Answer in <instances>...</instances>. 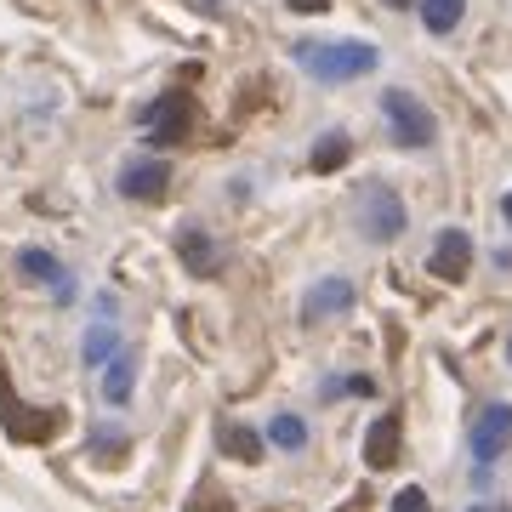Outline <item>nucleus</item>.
<instances>
[{
  "instance_id": "nucleus-1",
  "label": "nucleus",
  "mask_w": 512,
  "mask_h": 512,
  "mask_svg": "<svg viewBox=\"0 0 512 512\" xmlns=\"http://www.w3.org/2000/svg\"><path fill=\"white\" fill-rule=\"evenodd\" d=\"M296 63L319 80V86H342V80H359V74L376 69V46L370 40H302L296 46Z\"/></svg>"
},
{
  "instance_id": "nucleus-2",
  "label": "nucleus",
  "mask_w": 512,
  "mask_h": 512,
  "mask_svg": "<svg viewBox=\"0 0 512 512\" xmlns=\"http://www.w3.org/2000/svg\"><path fill=\"white\" fill-rule=\"evenodd\" d=\"M382 120H387V131H393L399 148L433 143V114H427V103H421L416 92H404V86H387L382 92Z\"/></svg>"
},
{
  "instance_id": "nucleus-3",
  "label": "nucleus",
  "mask_w": 512,
  "mask_h": 512,
  "mask_svg": "<svg viewBox=\"0 0 512 512\" xmlns=\"http://www.w3.org/2000/svg\"><path fill=\"white\" fill-rule=\"evenodd\" d=\"M353 222H359V234H365L370 245H387V239H399V234H404L410 211H404V200L393 194V188L370 183L365 194H359V211H353Z\"/></svg>"
},
{
  "instance_id": "nucleus-4",
  "label": "nucleus",
  "mask_w": 512,
  "mask_h": 512,
  "mask_svg": "<svg viewBox=\"0 0 512 512\" xmlns=\"http://www.w3.org/2000/svg\"><path fill=\"white\" fill-rule=\"evenodd\" d=\"M188 126H194V97H188V92H165V97H154V109L143 114V131H148V143H154V148L183 143Z\"/></svg>"
},
{
  "instance_id": "nucleus-5",
  "label": "nucleus",
  "mask_w": 512,
  "mask_h": 512,
  "mask_svg": "<svg viewBox=\"0 0 512 512\" xmlns=\"http://www.w3.org/2000/svg\"><path fill=\"white\" fill-rule=\"evenodd\" d=\"M512 444V404H484L473 421V467H495Z\"/></svg>"
},
{
  "instance_id": "nucleus-6",
  "label": "nucleus",
  "mask_w": 512,
  "mask_h": 512,
  "mask_svg": "<svg viewBox=\"0 0 512 512\" xmlns=\"http://www.w3.org/2000/svg\"><path fill=\"white\" fill-rule=\"evenodd\" d=\"M165 183H171V165L165 160H131L126 171H120V194H126V200H160Z\"/></svg>"
},
{
  "instance_id": "nucleus-7",
  "label": "nucleus",
  "mask_w": 512,
  "mask_h": 512,
  "mask_svg": "<svg viewBox=\"0 0 512 512\" xmlns=\"http://www.w3.org/2000/svg\"><path fill=\"white\" fill-rule=\"evenodd\" d=\"M467 262H473V239L461 234V228H444L439 245H433V274L444 285H456V279H467Z\"/></svg>"
},
{
  "instance_id": "nucleus-8",
  "label": "nucleus",
  "mask_w": 512,
  "mask_h": 512,
  "mask_svg": "<svg viewBox=\"0 0 512 512\" xmlns=\"http://www.w3.org/2000/svg\"><path fill=\"white\" fill-rule=\"evenodd\" d=\"M348 308H353L348 279H319V285L302 296V319H308V325H319V319H330V313H348Z\"/></svg>"
},
{
  "instance_id": "nucleus-9",
  "label": "nucleus",
  "mask_w": 512,
  "mask_h": 512,
  "mask_svg": "<svg viewBox=\"0 0 512 512\" xmlns=\"http://www.w3.org/2000/svg\"><path fill=\"white\" fill-rule=\"evenodd\" d=\"M177 256H183V268L188 274H217L222 268V251H217V239L205 234V228H183V234H177Z\"/></svg>"
},
{
  "instance_id": "nucleus-10",
  "label": "nucleus",
  "mask_w": 512,
  "mask_h": 512,
  "mask_svg": "<svg viewBox=\"0 0 512 512\" xmlns=\"http://www.w3.org/2000/svg\"><path fill=\"white\" fill-rule=\"evenodd\" d=\"M131 382H137V353L120 348V353L109 359V370H103V399H109V404H126V399H131Z\"/></svg>"
},
{
  "instance_id": "nucleus-11",
  "label": "nucleus",
  "mask_w": 512,
  "mask_h": 512,
  "mask_svg": "<svg viewBox=\"0 0 512 512\" xmlns=\"http://www.w3.org/2000/svg\"><path fill=\"white\" fill-rule=\"evenodd\" d=\"M393 456H399V421H393V416L370 421V439H365V467H393Z\"/></svg>"
},
{
  "instance_id": "nucleus-12",
  "label": "nucleus",
  "mask_w": 512,
  "mask_h": 512,
  "mask_svg": "<svg viewBox=\"0 0 512 512\" xmlns=\"http://www.w3.org/2000/svg\"><path fill=\"white\" fill-rule=\"evenodd\" d=\"M18 268H23L29 279H40V285H52L57 296H74V279L63 274V268H57L46 251H23V256H18Z\"/></svg>"
},
{
  "instance_id": "nucleus-13",
  "label": "nucleus",
  "mask_w": 512,
  "mask_h": 512,
  "mask_svg": "<svg viewBox=\"0 0 512 512\" xmlns=\"http://www.w3.org/2000/svg\"><path fill=\"white\" fill-rule=\"evenodd\" d=\"M467 12V0H421V23H427V35H450Z\"/></svg>"
},
{
  "instance_id": "nucleus-14",
  "label": "nucleus",
  "mask_w": 512,
  "mask_h": 512,
  "mask_svg": "<svg viewBox=\"0 0 512 512\" xmlns=\"http://www.w3.org/2000/svg\"><path fill=\"white\" fill-rule=\"evenodd\" d=\"M217 444L234 461H256V456H262V439H256L251 427H234V421H222V427H217Z\"/></svg>"
},
{
  "instance_id": "nucleus-15",
  "label": "nucleus",
  "mask_w": 512,
  "mask_h": 512,
  "mask_svg": "<svg viewBox=\"0 0 512 512\" xmlns=\"http://www.w3.org/2000/svg\"><path fill=\"white\" fill-rule=\"evenodd\" d=\"M268 439H274L279 450H291V456H296V450L308 444V421H302V416H274V427H268Z\"/></svg>"
},
{
  "instance_id": "nucleus-16",
  "label": "nucleus",
  "mask_w": 512,
  "mask_h": 512,
  "mask_svg": "<svg viewBox=\"0 0 512 512\" xmlns=\"http://www.w3.org/2000/svg\"><path fill=\"white\" fill-rule=\"evenodd\" d=\"M342 160H348V137H342V131H325V137L313 143V171H336Z\"/></svg>"
},
{
  "instance_id": "nucleus-17",
  "label": "nucleus",
  "mask_w": 512,
  "mask_h": 512,
  "mask_svg": "<svg viewBox=\"0 0 512 512\" xmlns=\"http://www.w3.org/2000/svg\"><path fill=\"white\" fill-rule=\"evenodd\" d=\"M387 512H433V507H427V490H416V484H404V490L393 495V507H387Z\"/></svg>"
},
{
  "instance_id": "nucleus-18",
  "label": "nucleus",
  "mask_w": 512,
  "mask_h": 512,
  "mask_svg": "<svg viewBox=\"0 0 512 512\" xmlns=\"http://www.w3.org/2000/svg\"><path fill=\"white\" fill-rule=\"evenodd\" d=\"M109 353H114V330L97 325L92 336H86V359H109Z\"/></svg>"
},
{
  "instance_id": "nucleus-19",
  "label": "nucleus",
  "mask_w": 512,
  "mask_h": 512,
  "mask_svg": "<svg viewBox=\"0 0 512 512\" xmlns=\"http://www.w3.org/2000/svg\"><path fill=\"white\" fill-rule=\"evenodd\" d=\"M291 12H325V0H285Z\"/></svg>"
},
{
  "instance_id": "nucleus-20",
  "label": "nucleus",
  "mask_w": 512,
  "mask_h": 512,
  "mask_svg": "<svg viewBox=\"0 0 512 512\" xmlns=\"http://www.w3.org/2000/svg\"><path fill=\"white\" fill-rule=\"evenodd\" d=\"M473 512H512L507 501H484V507H473Z\"/></svg>"
},
{
  "instance_id": "nucleus-21",
  "label": "nucleus",
  "mask_w": 512,
  "mask_h": 512,
  "mask_svg": "<svg viewBox=\"0 0 512 512\" xmlns=\"http://www.w3.org/2000/svg\"><path fill=\"white\" fill-rule=\"evenodd\" d=\"M501 217H507V222H512V194H507V200H501Z\"/></svg>"
},
{
  "instance_id": "nucleus-22",
  "label": "nucleus",
  "mask_w": 512,
  "mask_h": 512,
  "mask_svg": "<svg viewBox=\"0 0 512 512\" xmlns=\"http://www.w3.org/2000/svg\"><path fill=\"white\" fill-rule=\"evenodd\" d=\"M200 6H205V12H222V0H200Z\"/></svg>"
},
{
  "instance_id": "nucleus-23",
  "label": "nucleus",
  "mask_w": 512,
  "mask_h": 512,
  "mask_svg": "<svg viewBox=\"0 0 512 512\" xmlns=\"http://www.w3.org/2000/svg\"><path fill=\"white\" fill-rule=\"evenodd\" d=\"M387 6H410V0H387Z\"/></svg>"
},
{
  "instance_id": "nucleus-24",
  "label": "nucleus",
  "mask_w": 512,
  "mask_h": 512,
  "mask_svg": "<svg viewBox=\"0 0 512 512\" xmlns=\"http://www.w3.org/2000/svg\"><path fill=\"white\" fill-rule=\"evenodd\" d=\"M507 359H512V342H507Z\"/></svg>"
}]
</instances>
